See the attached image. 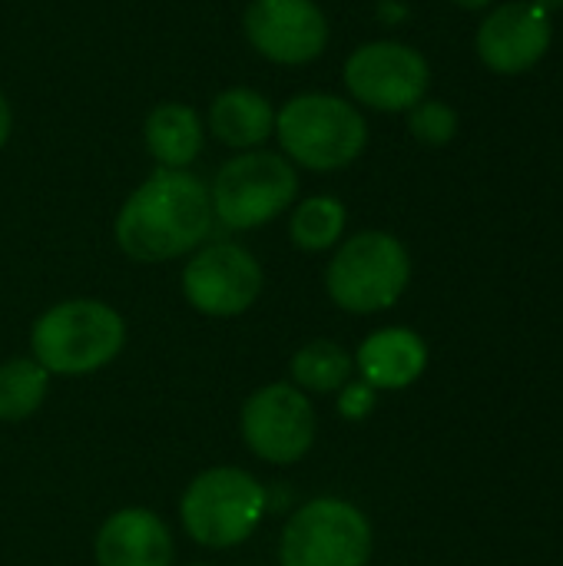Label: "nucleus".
I'll return each instance as SVG.
<instances>
[{
    "label": "nucleus",
    "mask_w": 563,
    "mask_h": 566,
    "mask_svg": "<svg viewBox=\"0 0 563 566\" xmlns=\"http://www.w3.org/2000/svg\"><path fill=\"white\" fill-rule=\"evenodd\" d=\"M209 182L189 169H156L116 212L113 235L123 255L143 265L196 252L212 232Z\"/></svg>",
    "instance_id": "1"
},
{
    "label": "nucleus",
    "mask_w": 563,
    "mask_h": 566,
    "mask_svg": "<svg viewBox=\"0 0 563 566\" xmlns=\"http://www.w3.org/2000/svg\"><path fill=\"white\" fill-rule=\"evenodd\" d=\"M192 566H206V564H192Z\"/></svg>",
    "instance_id": "25"
},
{
    "label": "nucleus",
    "mask_w": 563,
    "mask_h": 566,
    "mask_svg": "<svg viewBox=\"0 0 563 566\" xmlns=\"http://www.w3.org/2000/svg\"><path fill=\"white\" fill-rule=\"evenodd\" d=\"M375 395H378V391H375L372 385H365V381H348V385L342 388V395H338V415L348 418V421L368 418L372 408H375Z\"/></svg>",
    "instance_id": "21"
},
{
    "label": "nucleus",
    "mask_w": 563,
    "mask_h": 566,
    "mask_svg": "<svg viewBox=\"0 0 563 566\" xmlns=\"http://www.w3.org/2000/svg\"><path fill=\"white\" fill-rule=\"evenodd\" d=\"M209 133L229 149H262L269 136H275V109L269 96L252 86L222 90L209 103Z\"/></svg>",
    "instance_id": "15"
},
{
    "label": "nucleus",
    "mask_w": 563,
    "mask_h": 566,
    "mask_svg": "<svg viewBox=\"0 0 563 566\" xmlns=\"http://www.w3.org/2000/svg\"><path fill=\"white\" fill-rule=\"evenodd\" d=\"M10 129H13V113H10V103H7V96H3V90H0V149L7 146Z\"/></svg>",
    "instance_id": "22"
},
{
    "label": "nucleus",
    "mask_w": 563,
    "mask_h": 566,
    "mask_svg": "<svg viewBox=\"0 0 563 566\" xmlns=\"http://www.w3.org/2000/svg\"><path fill=\"white\" fill-rule=\"evenodd\" d=\"M408 129L415 139L428 146H445L458 133V113L445 99H421L418 106L408 109Z\"/></svg>",
    "instance_id": "20"
},
{
    "label": "nucleus",
    "mask_w": 563,
    "mask_h": 566,
    "mask_svg": "<svg viewBox=\"0 0 563 566\" xmlns=\"http://www.w3.org/2000/svg\"><path fill=\"white\" fill-rule=\"evenodd\" d=\"M93 551L96 566H173V534L159 514L126 507L103 521Z\"/></svg>",
    "instance_id": "13"
},
{
    "label": "nucleus",
    "mask_w": 563,
    "mask_h": 566,
    "mask_svg": "<svg viewBox=\"0 0 563 566\" xmlns=\"http://www.w3.org/2000/svg\"><path fill=\"white\" fill-rule=\"evenodd\" d=\"M265 488L242 468L202 471L179 501L186 534L212 551H229L256 534L265 514Z\"/></svg>",
    "instance_id": "6"
},
{
    "label": "nucleus",
    "mask_w": 563,
    "mask_h": 566,
    "mask_svg": "<svg viewBox=\"0 0 563 566\" xmlns=\"http://www.w3.org/2000/svg\"><path fill=\"white\" fill-rule=\"evenodd\" d=\"M411 279V259L402 239L382 229H365L338 242L329 269V298L352 315H375L392 308Z\"/></svg>",
    "instance_id": "4"
},
{
    "label": "nucleus",
    "mask_w": 563,
    "mask_h": 566,
    "mask_svg": "<svg viewBox=\"0 0 563 566\" xmlns=\"http://www.w3.org/2000/svg\"><path fill=\"white\" fill-rule=\"evenodd\" d=\"M239 424L249 451L279 468L302 461L312 451L319 431L312 401L305 398L302 388L289 381H275L249 395Z\"/></svg>",
    "instance_id": "9"
},
{
    "label": "nucleus",
    "mask_w": 563,
    "mask_h": 566,
    "mask_svg": "<svg viewBox=\"0 0 563 566\" xmlns=\"http://www.w3.org/2000/svg\"><path fill=\"white\" fill-rule=\"evenodd\" d=\"M143 139L149 156L163 169H186L192 159H199L206 143V126L199 113L186 103H159L149 109L143 123Z\"/></svg>",
    "instance_id": "16"
},
{
    "label": "nucleus",
    "mask_w": 563,
    "mask_h": 566,
    "mask_svg": "<svg viewBox=\"0 0 563 566\" xmlns=\"http://www.w3.org/2000/svg\"><path fill=\"white\" fill-rule=\"evenodd\" d=\"M242 30L249 46L279 66L312 63L329 46V17L315 0H249Z\"/></svg>",
    "instance_id": "11"
},
{
    "label": "nucleus",
    "mask_w": 563,
    "mask_h": 566,
    "mask_svg": "<svg viewBox=\"0 0 563 566\" xmlns=\"http://www.w3.org/2000/svg\"><path fill=\"white\" fill-rule=\"evenodd\" d=\"M299 172L272 149H246L226 159L209 182L212 216L236 232L259 229L295 206Z\"/></svg>",
    "instance_id": "5"
},
{
    "label": "nucleus",
    "mask_w": 563,
    "mask_h": 566,
    "mask_svg": "<svg viewBox=\"0 0 563 566\" xmlns=\"http://www.w3.org/2000/svg\"><path fill=\"white\" fill-rule=\"evenodd\" d=\"M275 139L292 166L335 172L368 146V123L355 103L335 93H299L275 113Z\"/></svg>",
    "instance_id": "2"
},
{
    "label": "nucleus",
    "mask_w": 563,
    "mask_h": 566,
    "mask_svg": "<svg viewBox=\"0 0 563 566\" xmlns=\"http://www.w3.org/2000/svg\"><path fill=\"white\" fill-rule=\"evenodd\" d=\"M342 80L355 103L378 113H408L428 96L431 66L408 43L372 40L348 53Z\"/></svg>",
    "instance_id": "8"
},
{
    "label": "nucleus",
    "mask_w": 563,
    "mask_h": 566,
    "mask_svg": "<svg viewBox=\"0 0 563 566\" xmlns=\"http://www.w3.org/2000/svg\"><path fill=\"white\" fill-rule=\"evenodd\" d=\"M352 368H355V361H352L348 348H342L338 342H329V338L309 342L305 348L295 352V358L289 365L295 388L319 391V395L342 391L352 378Z\"/></svg>",
    "instance_id": "18"
},
{
    "label": "nucleus",
    "mask_w": 563,
    "mask_h": 566,
    "mask_svg": "<svg viewBox=\"0 0 563 566\" xmlns=\"http://www.w3.org/2000/svg\"><path fill=\"white\" fill-rule=\"evenodd\" d=\"M348 226V209L335 196H309L295 202L289 219V239L302 252H329L342 242Z\"/></svg>",
    "instance_id": "17"
},
{
    "label": "nucleus",
    "mask_w": 563,
    "mask_h": 566,
    "mask_svg": "<svg viewBox=\"0 0 563 566\" xmlns=\"http://www.w3.org/2000/svg\"><path fill=\"white\" fill-rule=\"evenodd\" d=\"M458 7H465V10H484V7H491L494 0H455Z\"/></svg>",
    "instance_id": "24"
},
{
    "label": "nucleus",
    "mask_w": 563,
    "mask_h": 566,
    "mask_svg": "<svg viewBox=\"0 0 563 566\" xmlns=\"http://www.w3.org/2000/svg\"><path fill=\"white\" fill-rule=\"evenodd\" d=\"M265 285L259 259L236 242L199 245L183 269L186 302L212 318H232L249 312Z\"/></svg>",
    "instance_id": "10"
},
{
    "label": "nucleus",
    "mask_w": 563,
    "mask_h": 566,
    "mask_svg": "<svg viewBox=\"0 0 563 566\" xmlns=\"http://www.w3.org/2000/svg\"><path fill=\"white\" fill-rule=\"evenodd\" d=\"M355 368L375 391H402L425 375L428 345L411 328H382L362 342L355 352Z\"/></svg>",
    "instance_id": "14"
},
{
    "label": "nucleus",
    "mask_w": 563,
    "mask_h": 566,
    "mask_svg": "<svg viewBox=\"0 0 563 566\" xmlns=\"http://www.w3.org/2000/svg\"><path fill=\"white\" fill-rule=\"evenodd\" d=\"M50 391V371L37 358H10L0 365V421L30 418Z\"/></svg>",
    "instance_id": "19"
},
{
    "label": "nucleus",
    "mask_w": 563,
    "mask_h": 566,
    "mask_svg": "<svg viewBox=\"0 0 563 566\" xmlns=\"http://www.w3.org/2000/svg\"><path fill=\"white\" fill-rule=\"evenodd\" d=\"M534 7H541L544 13H554V10H563V0H531Z\"/></svg>",
    "instance_id": "23"
},
{
    "label": "nucleus",
    "mask_w": 563,
    "mask_h": 566,
    "mask_svg": "<svg viewBox=\"0 0 563 566\" xmlns=\"http://www.w3.org/2000/svg\"><path fill=\"white\" fill-rule=\"evenodd\" d=\"M126 345V322L96 298H70L46 308L30 328V358L50 375H90Z\"/></svg>",
    "instance_id": "3"
},
{
    "label": "nucleus",
    "mask_w": 563,
    "mask_h": 566,
    "mask_svg": "<svg viewBox=\"0 0 563 566\" xmlns=\"http://www.w3.org/2000/svg\"><path fill=\"white\" fill-rule=\"evenodd\" d=\"M372 544V524L355 504L315 497L289 517L279 544V564L368 566Z\"/></svg>",
    "instance_id": "7"
},
{
    "label": "nucleus",
    "mask_w": 563,
    "mask_h": 566,
    "mask_svg": "<svg viewBox=\"0 0 563 566\" xmlns=\"http://www.w3.org/2000/svg\"><path fill=\"white\" fill-rule=\"evenodd\" d=\"M551 40H554L551 17L531 0H511L494 7L481 20L475 46L488 70L514 76L538 66L548 56Z\"/></svg>",
    "instance_id": "12"
}]
</instances>
